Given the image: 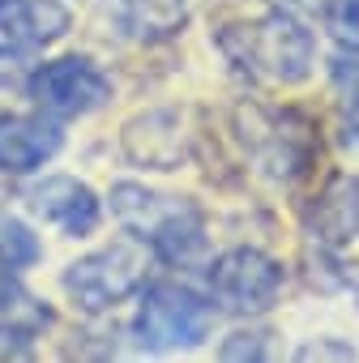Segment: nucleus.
<instances>
[{
  "instance_id": "obj_19",
  "label": "nucleus",
  "mask_w": 359,
  "mask_h": 363,
  "mask_svg": "<svg viewBox=\"0 0 359 363\" xmlns=\"http://www.w3.org/2000/svg\"><path fill=\"white\" fill-rule=\"evenodd\" d=\"M299 359H355V346H333V342H316V346H304Z\"/></svg>"
},
{
  "instance_id": "obj_4",
  "label": "nucleus",
  "mask_w": 359,
  "mask_h": 363,
  "mask_svg": "<svg viewBox=\"0 0 359 363\" xmlns=\"http://www.w3.org/2000/svg\"><path fill=\"white\" fill-rule=\"evenodd\" d=\"M278 291H282V265L257 248H231L210 265V295L236 316L270 312Z\"/></svg>"
},
{
  "instance_id": "obj_12",
  "label": "nucleus",
  "mask_w": 359,
  "mask_h": 363,
  "mask_svg": "<svg viewBox=\"0 0 359 363\" xmlns=\"http://www.w3.org/2000/svg\"><path fill=\"white\" fill-rule=\"evenodd\" d=\"M111 18L128 39L154 43V39H171L184 26L189 5L184 0H111Z\"/></svg>"
},
{
  "instance_id": "obj_2",
  "label": "nucleus",
  "mask_w": 359,
  "mask_h": 363,
  "mask_svg": "<svg viewBox=\"0 0 359 363\" xmlns=\"http://www.w3.org/2000/svg\"><path fill=\"white\" fill-rule=\"evenodd\" d=\"M111 210L116 218L137 231L162 261H193L206 248V227L201 214L189 201L158 197L141 184H116L111 189Z\"/></svg>"
},
{
  "instance_id": "obj_7",
  "label": "nucleus",
  "mask_w": 359,
  "mask_h": 363,
  "mask_svg": "<svg viewBox=\"0 0 359 363\" xmlns=\"http://www.w3.org/2000/svg\"><path fill=\"white\" fill-rule=\"evenodd\" d=\"M124 154L150 171H175L189 158V133L180 111H145L124 124Z\"/></svg>"
},
{
  "instance_id": "obj_3",
  "label": "nucleus",
  "mask_w": 359,
  "mask_h": 363,
  "mask_svg": "<svg viewBox=\"0 0 359 363\" xmlns=\"http://www.w3.org/2000/svg\"><path fill=\"white\" fill-rule=\"evenodd\" d=\"M214 325V308L175 282H154L141 295L133 337L141 350H180V346H197Z\"/></svg>"
},
{
  "instance_id": "obj_10",
  "label": "nucleus",
  "mask_w": 359,
  "mask_h": 363,
  "mask_svg": "<svg viewBox=\"0 0 359 363\" xmlns=\"http://www.w3.org/2000/svg\"><path fill=\"white\" fill-rule=\"evenodd\" d=\"M359 235V175H333L312 206V240L321 248H346Z\"/></svg>"
},
{
  "instance_id": "obj_15",
  "label": "nucleus",
  "mask_w": 359,
  "mask_h": 363,
  "mask_svg": "<svg viewBox=\"0 0 359 363\" xmlns=\"http://www.w3.org/2000/svg\"><path fill=\"white\" fill-rule=\"evenodd\" d=\"M39 261V240L9 214H0V265H9V269H22Z\"/></svg>"
},
{
  "instance_id": "obj_14",
  "label": "nucleus",
  "mask_w": 359,
  "mask_h": 363,
  "mask_svg": "<svg viewBox=\"0 0 359 363\" xmlns=\"http://www.w3.org/2000/svg\"><path fill=\"white\" fill-rule=\"evenodd\" d=\"M333 90H338V111H342V124H346V137L359 141V48L342 43L333 65Z\"/></svg>"
},
{
  "instance_id": "obj_17",
  "label": "nucleus",
  "mask_w": 359,
  "mask_h": 363,
  "mask_svg": "<svg viewBox=\"0 0 359 363\" xmlns=\"http://www.w3.org/2000/svg\"><path fill=\"white\" fill-rule=\"evenodd\" d=\"M219 354L223 359H265V333H231Z\"/></svg>"
},
{
  "instance_id": "obj_8",
  "label": "nucleus",
  "mask_w": 359,
  "mask_h": 363,
  "mask_svg": "<svg viewBox=\"0 0 359 363\" xmlns=\"http://www.w3.org/2000/svg\"><path fill=\"white\" fill-rule=\"evenodd\" d=\"M26 201L39 218L56 223L65 235H90L99 227V197L73 175H48L43 184L26 193Z\"/></svg>"
},
{
  "instance_id": "obj_16",
  "label": "nucleus",
  "mask_w": 359,
  "mask_h": 363,
  "mask_svg": "<svg viewBox=\"0 0 359 363\" xmlns=\"http://www.w3.org/2000/svg\"><path fill=\"white\" fill-rule=\"evenodd\" d=\"M325 13H329V30L342 43L359 48V0H329Z\"/></svg>"
},
{
  "instance_id": "obj_20",
  "label": "nucleus",
  "mask_w": 359,
  "mask_h": 363,
  "mask_svg": "<svg viewBox=\"0 0 359 363\" xmlns=\"http://www.w3.org/2000/svg\"><path fill=\"white\" fill-rule=\"evenodd\" d=\"M278 5H282L287 13H312V9H325L329 0H278Z\"/></svg>"
},
{
  "instance_id": "obj_9",
  "label": "nucleus",
  "mask_w": 359,
  "mask_h": 363,
  "mask_svg": "<svg viewBox=\"0 0 359 363\" xmlns=\"http://www.w3.org/2000/svg\"><path fill=\"white\" fill-rule=\"evenodd\" d=\"M65 133L39 116H0V171L26 175L60 150Z\"/></svg>"
},
{
  "instance_id": "obj_18",
  "label": "nucleus",
  "mask_w": 359,
  "mask_h": 363,
  "mask_svg": "<svg viewBox=\"0 0 359 363\" xmlns=\"http://www.w3.org/2000/svg\"><path fill=\"white\" fill-rule=\"evenodd\" d=\"M31 354V329L0 325V359H26Z\"/></svg>"
},
{
  "instance_id": "obj_1",
  "label": "nucleus",
  "mask_w": 359,
  "mask_h": 363,
  "mask_svg": "<svg viewBox=\"0 0 359 363\" xmlns=\"http://www.w3.org/2000/svg\"><path fill=\"white\" fill-rule=\"evenodd\" d=\"M223 48L248 77L270 86H299L312 73V56H316L312 30L287 9H274L248 26H231L223 35Z\"/></svg>"
},
{
  "instance_id": "obj_13",
  "label": "nucleus",
  "mask_w": 359,
  "mask_h": 363,
  "mask_svg": "<svg viewBox=\"0 0 359 363\" xmlns=\"http://www.w3.org/2000/svg\"><path fill=\"white\" fill-rule=\"evenodd\" d=\"M0 325H18V329H31V333L52 325V308H43L13 278V269H0Z\"/></svg>"
},
{
  "instance_id": "obj_5",
  "label": "nucleus",
  "mask_w": 359,
  "mask_h": 363,
  "mask_svg": "<svg viewBox=\"0 0 359 363\" xmlns=\"http://www.w3.org/2000/svg\"><path fill=\"white\" fill-rule=\"evenodd\" d=\"M141 274H145L141 252L133 244H111L103 252H90V257L73 261L65 269V291L82 312H107L124 295L137 291Z\"/></svg>"
},
{
  "instance_id": "obj_11",
  "label": "nucleus",
  "mask_w": 359,
  "mask_h": 363,
  "mask_svg": "<svg viewBox=\"0 0 359 363\" xmlns=\"http://www.w3.org/2000/svg\"><path fill=\"white\" fill-rule=\"evenodd\" d=\"M69 30L60 0H0V35L18 48H48Z\"/></svg>"
},
{
  "instance_id": "obj_21",
  "label": "nucleus",
  "mask_w": 359,
  "mask_h": 363,
  "mask_svg": "<svg viewBox=\"0 0 359 363\" xmlns=\"http://www.w3.org/2000/svg\"><path fill=\"white\" fill-rule=\"evenodd\" d=\"M355 295H359V286H355Z\"/></svg>"
},
{
  "instance_id": "obj_6",
  "label": "nucleus",
  "mask_w": 359,
  "mask_h": 363,
  "mask_svg": "<svg viewBox=\"0 0 359 363\" xmlns=\"http://www.w3.org/2000/svg\"><path fill=\"white\" fill-rule=\"evenodd\" d=\"M31 99L52 111V116H86L94 107H103L111 99V82L99 65H90L86 56H65L52 65H39L26 82Z\"/></svg>"
}]
</instances>
